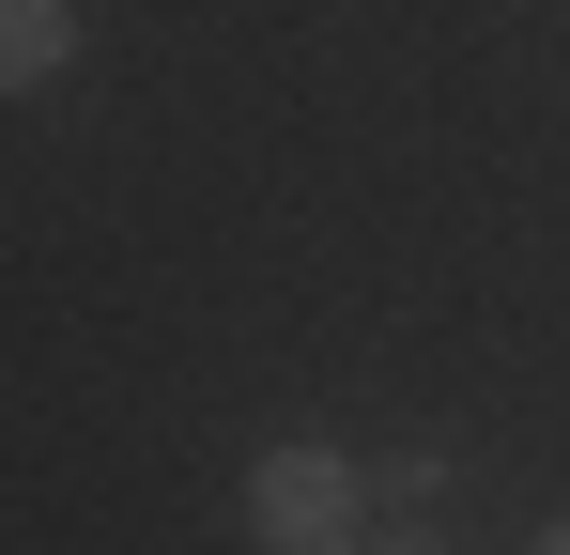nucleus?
Returning a JSON list of instances; mask_svg holds the SVG:
<instances>
[{
	"mask_svg": "<svg viewBox=\"0 0 570 555\" xmlns=\"http://www.w3.org/2000/svg\"><path fill=\"white\" fill-rule=\"evenodd\" d=\"M247 541L263 555H371V463L324 448V432H278L247 463Z\"/></svg>",
	"mask_w": 570,
	"mask_h": 555,
	"instance_id": "obj_1",
	"label": "nucleus"
},
{
	"mask_svg": "<svg viewBox=\"0 0 570 555\" xmlns=\"http://www.w3.org/2000/svg\"><path fill=\"white\" fill-rule=\"evenodd\" d=\"M78 62V0H0V93H47Z\"/></svg>",
	"mask_w": 570,
	"mask_h": 555,
	"instance_id": "obj_2",
	"label": "nucleus"
},
{
	"mask_svg": "<svg viewBox=\"0 0 570 555\" xmlns=\"http://www.w3.org/2000/svg\"><path fill=\"white\" fill-rule=\"evenodd\" d=\"M371 555H448V541H416V525H385V541H371Z\"/></svg>",
	"mask_w": 570,
	"mask_h": 555,
	"instance_id": "obj_3",
	"label": "nucleus"
},
{
	"mask_svg": "<svg viewBox=\"0 0 570 555\" xmlns=\"http://www.w3.org/2000/svg\"><path fill=\"white\" fill-rule=\"evenodd\" d=\"M524 555H570V525H540V541H524Z\"/></svg>",
	"mask_w": 570,
	"mask_h": 555,
	"instance_id": "obj_4",
	"label": "nucleus"
}]
</instances>
